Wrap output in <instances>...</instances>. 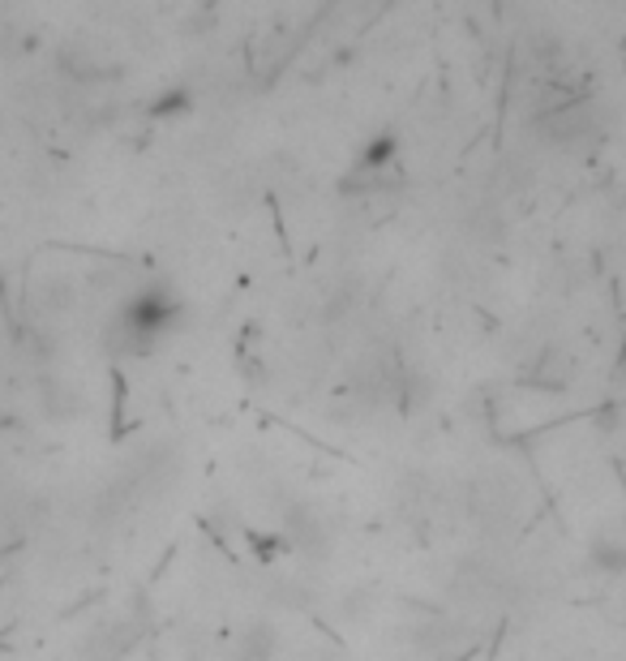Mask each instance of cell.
<instances>
[{
	"label": "cell",
	"mask_w": 626,
	"mask_h": 661,
	"mask_svg": "<svg viewBox=\"0 0 626 661\" xmlns=\"http://www.w3.org/2000/svg\"><path fill=\"white\" fill-rule=\"evenodd\" d=\"M181 318H185L181 296L172 293V289H163V284H146V289H138V293L116 309V322H112V335H108V340H112L121 353L142 357V353H150L168 331H176Z\"/></svg>",
	"instance_id": "cell-1"
},
{
	"label": "cell",
	"mask_w": 626,
	"mask_h": 661,
	"mask_svg": "<svg viewBox=\"0 0 626 661\" xmlns=\"http://www.w3.org/2000/svg\"><path fill=\"white\" fill-rule=\"evenodd\" d=\"M279 636L271 623H254L249 632H245V640H241V653H245V661H267L271 653H275Z\"/></svg>",
	"instance_id": "cell-2"
}]
</instances>
